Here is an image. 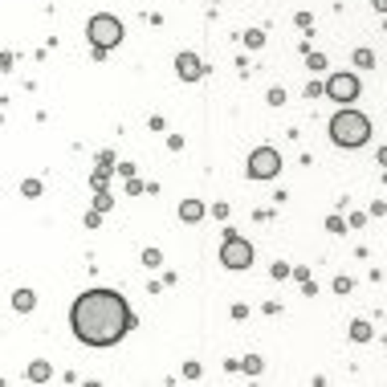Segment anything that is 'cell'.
<instances>
[{"label": "cell", "mask_w": 387, "mask_h": 387, "mask_svg": "<svg viewBox=\"0 0 387 387\" xmlns=\"http://www.w3.org/2000/svg\"><path fill=\"white\" fill-rule=\"evenodd\" d=\"M70 322L86 346H115L130 330V306L115 290H86L74 301Z\"/></svg>", "instance_id": "1"}, {"label": "cell", "mask_w": 387, "mask_h": 387, "mask_svg": "<svg viewBox=\"0 0 387 387\" xmlns=\"http://www.w3.org/2000/svg\"><path fill=\"white\" fill-rule=\"evenodd\" d=\"M330 139L339 143V147H363L367 139H371V123H367V115H359V110H339L335 119H330Z\"/></svg>", "instance_id": "2"}, {"label": "cell", "mask_w": 387, "mask_h": 387, "mask_svg": "<svg viewBox=\"0 0 387 387\" xmlns=\"http://www.w3.org/2000/svg\"><path fill=\"white\" fill-rule=\"evenodd\" d=\"M86 33H90V45L98 53H106V49H115V45L123 41V21L110 17V12H98V17H90Z\"/></svg>", "instance_id": "3"}, {"label": "cell", "mask_w": 387, "mask_h": 387, "mask_svg": "<svg viewBox=\"0 0 387 387\" xmlns=\"http://www.w3.org/2000/svg\"><path fill=\"white\" fill-rule=\"evenodd\" d=\"M220 265H228V269H249V265H253V245H249L245 237L228 232L224 245H220Z\"/></svg>", "instance_id": "4"}, {"label": "cell", "mask_w": 387, "mask_h": 387, "mask_svg": "<svg viewBox=\"0 0 387 387\" xmlns=\"http://www.w3.org/2000/svg\"><path fill=\"white\" fill-rule=\"evenodd\" d=\"M277 172H281V155H277L273 147H257V151L249 155V175H253V179H273Z\"/></svg>", "instance_id": "5"}, {"label": "cell", "mask_w": 387, "mask_h": 387, "mask_svg": "<svg viewBox=\"0 0 387 387\" xmlns=\"http://www.w3.org/2000/svg\"><path fill=\"white\" fill-rule=\"evenodd\" d=\"M326 98H335V102H355L359 98V78L355 74H330L326 78Z\"/></svg>", "instance_id": "6"}, {"label": "cell", "mask_w": 387, "mask_h": 387, "mask_svg": "<svg viewBox=\"0 0 387 387\" xmlns=\"http://www.w3.org/2000/svg\"><path fill=\"white\" fill-rule=\"evenodd\" d=\"M175 70H179V78H183V82L204 78V66H200V57H196V53H179V57H175Z\"/></svg>", "instance_id": "7"}, {"label": "cell", "mask_w": 387, "mask_h": 387, "mask_svg": "<svg viewBox=\"0 0 387 387\" xmlns=\"http://www.w3.org/2000/svg\"><path fill=\"white\" fill-rule=\"evenodd\" d=\"M179 216H183L188 224H196V220L204 216V204H200V200H183V204H179Z\"/></svg>", "instance_id": "8"}, {"label": "cell", "mask_w": 387, "mask_h": 387, "mask_svg": "<svg viewBox=\"0 0 387 387\" xmlns=\"http://www.w3.org/2000/svg\"><path fill=\"white\" fill-rule=\"evenodd\" d=\"M33 290H17V298H12V306H17V310H33Z\"/></svg>", "instance_id": "9"}, {"label": "cell", "mask_w": 387, "mask_h": 387, "mask_svg": "<svg viewBox=\"0 0 387 387\" xmlns=\"http://www.w3.org/2000/svg\"><path fill=\"white\" fill-rule=\"evenodd\" d=\"M29 379H33V384H45V379H49V363H33V367H29Z\"/></svg>", "instance_id": "10"}, {"label": "cell", "mask_w": 387, "mask_h": 387, "mask_svg": "<svg viewBox=\"0 0 387 387\" xmlns=\"http://www.w3.org/2000/svg\"><path fill=\"white\" fill-rule=\"evenodd\" d=\"M350 335H355L359 343H367V339H371V326H367V322H350Z\"/></svg>", "instance_id": "11"}, {"label": "cell", "mask_w": 387, "mask_h": 387, "mask_svg": "<svg viewBox=\"0 0 387 387\" xmlns=\"http://www.w3.org/2000/svg\"><path fill=\"white\" fill-rule=\"evenodd\" d=\"M355 66H375V53H371V49H359V53H355Z\"/></svg>", "instance_id": "12"}, {"label": "cell", "mask_w": 387, "mask_h": 387, "mask_svg": "<svg viewBox=\"0 0 387 387\" xmlns=\"http://www.w3.org/2000/svg\"><path fill=\"white\" fill-rule=\"evenodd\" d=\"M21 192H25V196H37V192H41V183H37V179H25V183H21Z\"/></svg>", "instance_id": "13"}, {"label": "cell", "mask_w": 387, "mask_h": 387, "mask_svg": "<svg viewBox=\"0 0 387 387\" xmlns=\"http://www.w3.org/2000/svg\"><path fill=\"white\" fill-rule=\"evenodd\" d=\"M375 8H379V12H387V0H375Z\"/></svg>", "instance_id": "14"}, {"label": "cell", "mask_w": 387, "mask_h": 387, "mask_svg": "<svg viewBox=\"0 0 387 387\" xmlns=\"http://www.w3.org/2000/svg\"><path fill=\"white\" fill-rule=\"evenodd\" d=\"M379 163H384V168H387V147H384V151H379Z\"/></svg>", "instance_id": "15"}]
</instances>
